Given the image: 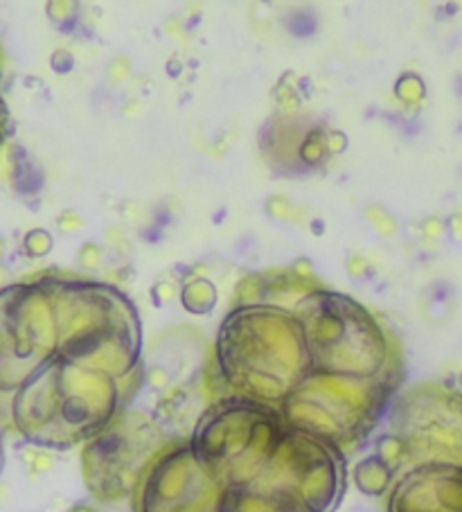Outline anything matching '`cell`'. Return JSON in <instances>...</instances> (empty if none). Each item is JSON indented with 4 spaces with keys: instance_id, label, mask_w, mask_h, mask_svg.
Wrapping results in <instances>:
<instances>
[{
    "instance_id": "cell-1",
    "label": "cell",
    "mask_w": 462,
    "mask_h": 512,
    "mask_svg": "<svg viewBox=\"0 0 462 512\" xmlns=\"http://www.w3.org/2000/svg\"><path fill=\"white\" fill-rule=\"evenodd\" d=\"M140 386L142 377L113 379L57 357L12 393V427L43 449L84 445L129 409Z\"/></svg>"
},
{
    "instance_id": "cell-2",
    "label": "cell",
    "mask_w": 462,
    "mask_h": 512,
    "mask_svg": "<svg viewBox=\"0 0 462 512\" xmlns=\"http://www.w3.org/2000/svg\"><path fill=\"white\" fill-rule=\"evenodd\" d=\"M219 397L280 406L312 373L296 316L280 307H233L212 352Z\"/></svg>"
},
{
    "instance_id": "cell-3",
    "label": "cell",
    "mask_w": 462,
    "mask_h": 512,
    "mask_svg": "<svg viewBox=\"0 0 462 512\" xmlns=\"http://www.w3.org/2000/svg\"><path fill=\"white\" fill-rule=\"evenodd\" d=\"M57 316V357L113 379L142 377L136 307L106 282L50 276Z\"/></svg>"
},
{
    "instance_id": "cell-4",
    "label": "cell",
    "mask_w": 462,
    "mask_h": 512,
    "mask_svg": "<svg viewBox=\"0 0 462 512\" xmlns=\"http://www.w3.org/2000/svg\"><path fill=\"white\" fill-rule=\"evenodd\" d=\"M291 314L300 323L312 373L399 386L402 359L395 341L357 300L321 287Z\"/></svg>"
},
{
    "instance_id": "cell-5",
    "label": "cell",
    "mask_w": 462,
    "mask_h": 512,
    "mask_svg": "<svg viewBox=\"0 0 462 512\" xmlns=\"http://www.w3.org/2000/svg\"><path fill=\"white\" fill-rule=\"evenodd\" d=\"M278 406L215 397L190 431V445L226 490L248 488L269 463L284 434Z\"/></svg>"
},
{
    "instance_id": "cell-6",
    "label": "cell",
    "mask_w": 462,
    "mask_h": 512,
    "mask_svg": "<svg viewBox=\"0 0 462 512\" xmlns=\"http://www.w3.org/2000/svg\"><path fill=\"white\" fill-rule=\"evenodd\" d=\"M395 391L370 379L309 373L278 411L287 427L350 454L372 434Z\"/></svg>"
},
{
    "instance_id": "cell-7",
    "label": "cell",
    "mask_w": 462,
    "mask_h": 512,
    "mask_svg": "<svg viewBox=\"0 0 462 512\" xmlns=\"http://www.w3.org/2000/svg\"><path fill=\"white\" fill-rule=\"evenodd\" d=\"M348 485L345 454L287 427L260 476L248 490L291 503L302 512H334Z\"/></svg>"
},
{
    "instance_id": "cell-8",
    "label": "cell",
    "mask_w": 462,
    "mask_h": 512,
    "mask_svg": "<svg viewBox=\"0 0 462 512\" xmlns=\"http://www.w3.org/2000/svg\"><path fill=\"white\" fill-rule=\"evenodd\" d=\"M174 438L147 413L122 411L111 425L82 445V476L88 494L100 503L131 499L142 474Z\"/></svg>"
},
{
    "instance_id": "cell-9",
    "label": "cell",
    "mask_w": 462,
    "mask_h": 512,
    "mask_svg": "<svg viewBox=\"0 0 462 512\" xmlns=\"http://www.w3.org/2000/svg\"><path fill=\"white\" fill-rule=\"evenodd\" d=\"M57 359V316L50 280L0 289V393L12 395Z\"/></svg>"
},
{
    "instance_id": "cell-10",
    "label": "cell",
    "mask_w": 462,
    "mask_h": 512,
    "mask_svg": "<svg viewBox=\"0 0 462 512\" xmlns=\"http://www.w3.org/2000/svg\"><path fill=\"white\" fill-rule=\"evenodd\" d=\"M224 488L194 454L188 438H174L142 474L133 512H217Z\"/></svg>"
},
{
    "instance_id": "cell-11",
    "label": "cell",
    "mask_w": 462,
    "mask_h": 512,
    "mask_svg": "<svg viewBox=\"0 0 462 512\" xmlns=\"http://www.w3.org/2000/svg\"><path fill=\"white\" fill-rule=\"evenodd\" d=\"M217 512H302V510L293 508L291 503L282 499L269 497V494H262L248 488H237V490L224 492Z\"/></svg>"
},
{
    "instance_id": "cell-12",
    "label": "cell",
    "mask_w": 462,
    "mask_h": 512,
    "mask_svg": "<svg viewBox=\"0 0 462 512\" xmlns=\"http://www.w3.org/2000/svg\"><path fill=\"white\" fill-rule=\"evenodd\" d=\"M352 479L366 497H384L395 481V472L377 454H372L357 463Z\"/></svg>"
},
{
    "instance_id": "cell-13",
    "label": "cell",
    "mask_w": 462,
    "mask_h": 512,
    "mask_svg": "<svg viewBox=\"0 0 462 512\" xmlns=\"http://www.w3.org/2000/svg\"><path fill=\"white\" fill-rule=\"evenodd\" d=\"M179 300H181V305L185 307V312L203 316V314H210L212 310H215L219 294H217L215 282L208 280V278L192 276V278L181 282Z\"/></svg>"
},
{
    "instance_id": "cell-14",
    "label": "cell",
    "mask_w": 462,
    "mask_h": 512,
    "mask_svg": "<svg viewBox=\"0 0 462 512\" xmlns=\"http://www.w3.org/2000/svg\"><path fill=\"white\" fill-rule=\"evenodd\" d=\"M325 134L327 129L323 125L314 122L312 127L307 129V134L302 136V143L298 147V170L309 172L321 167L327 158V147H325Z\"/></svg>"
},
{
    "instance_id": "cell-15",
    "label": "cell",
    "mask_w": 462,
    "mask_h": 512,
    "mask_svg": "<svg viewBox=\"0 0 462 512\" xmlns=\"http://www.w3.org/2000/svg\"><path fill=\"white\" fill-rule=\"evenodd\" d=\"M266 215L278 219V222H287V224H302V210L298 206H293V203L287 197H280V194H275L269 201H266Z\"/></svg>"
},
{
    "instance_id": "cell-16",
    "label": "cell",
    "mask_w": 462,
    "mask_h": 512,
    "mask_svg": "<svg viewBox=\"0 0 462 512\" xmlns=\"http://www.w3.org/2000/svg\"><path fill=\"white\" fill-rule=\"evenodd\" d=\"M52 235L46 231V228H34L28 235L23 237V251L28 253V258H46V255L52 251Z\"/></svg>"
},
{
    "instance_id": "cell-17",
    "label": "cell",
    "mask_w": 462,
    "mask_h": 512,
    "mask_svg": "<svg viewBox=\"0 0 462 512\" xmlns=\"http://www.w3.org/2000/svg\"><path fill=\"white\" fill-rule=\"evenodd\" d=\"M395 95L399 102L404 104H415L424 97V82L415 73H404L397 79L395 84Z\"/></svg>"
},
{
    "instance_id": "cell-18",
    "label": "cell",
    "mask_w": 462,
    "mask_h": 512,
    "mask_svg": "<svg viewBox=\"0 0 462 512\" xmlns=\"http://www.w3.org/2000/svg\"><path fill=\"white\" fill-rule=\"evenodd\" d=\"M273 97L275 102H278L282 116H296L300 109V95L296 91V86L287 84L282 79V82L273 88Z\"/></svg>"
},
{
    "instance_id": "cell-19",
    "label": "cell",
    "mask_w": 462,
    "mask_h": 512,
    "mask_svg": "<svg viewBox=\"0 0 462 512\" xmlns=\"http://www.w3.org/2000/svg\"><path fill=\"white\" fill-rule=\"evenodd\" d=\"M48 10V19L59 25V28H70V25L75 23L77 19V10L79 5L77 3H68V0H55V3H48L46 5Z\"/></svg>"
},
{
    "instance_id": "cell-20",
    "label": "cell",
    "mask_w": 462,
    "mask_h": 512,
    "mask_svg": "<svg viewBox=\"0 0 462 512\" xmlns=\"http://www.w3.org/2000/svg\"><path fill=\"white\" fill-rule=\"evenodd\" d=\"M363 215H366L368 222L375 226V231L381 235V237H393L397 233V222L395 217H390L384 208L379 206H368L366 210H363Z\"/></svg>"
},
{
    "instance_id": "cell-21",
    "label": "cell",
    "mask_w": 462,
    "mask_h": 512,
    "mask_svg": "<svg viewBox=\"0 0 462 512\" xmlns=\"http://www.w3.org/2000/svg\"><path fill=\"white\" fill-rule=\"evenodd\" d=\"M102 262H104V249L100 244L95 242H86L82 244V249L77 253V264L88 273H95L102 269Z\"/></svg>"
},
{
    "instance_id": "cell-22",
    "label": "cell",
    "mask_w": 462,
    "mask_h": 512,
    "mask_svg": "<svg viewBox=\"0 0 462 512\" xmlns=\"http://www.w3.org/2000/svg\"><path fill=\"white\" fill-rule=\"evenodd\" d=\"M181 282L179 280H156L154 287H151V300H154L156 307L170 305L172 300L179 298Z\"/></svg>"
},
{
    "instance_id": "cell-23",
    "label": "cell",
    "mask_w": 462,
    "mask_h": 512,
    "mask_svg": "<svg viewBox=\"0 0 462 512\" xmlns=\"http://www.w3.org/2000/svg\"><path fill=\"white\" fill-rule=\"evenodd\" d=\"M350 140H348V134L341 129H327L325 134V147H327V156H341L345 154V149H348Z\"/></svg>"
},
{
    "instance_id": "cell-24",
    "label": "cell",
    "mask_w": 462,
    "mask_h": 512,
    "mask_svg": "<svg viewBox=\"0 0 462 512\" xmlns=\"http://www.w3.org/2000/svg\"><path fill=\"white\" fill-rule=\"evenodd\" d=\"M57 228L66 235H75L84 228V217L79 215L77 210H64V213L57 217Z\"/></svg>"
},
{
    "instance_id": "cell-25",
    "label": "cell",
    "mask_w": 462,
    "mask_h": 512,
    "mask_svg": "<svg viewBox=\"0 0 462 512\" xmlns=\"http://www.w3.org/2000/svg\"><path fill=\"white\" fill-rule=\"evenodd\" d=\"M129 77H131V61L127 57L118 55V57L111 61V66H109V82L113 86H118V84L127 82Z\"/></svg>"
},
{
    "instance_id": "cell-26",
    "label": "cell",
    "mask_w": 462,
    "mask_h": 512,
    "mask_svg": "<svg viewBox=\"0 0 462 512\" xmlns=\"http://www.w3.org/2000/svg\"><path fill=\"white\" fill-rule=\"evenodd\" d=\"M50 66H52V70H55V73H59V75L70 73V70L75 68L73 52L66 50V48L55 50V52H52V57H50Z\"/></svg>"
},
{
    "instance_id": "cell-27",
    "label": "cell",
    "mask_w": 462,
    "mask_h": 512,
    "mask_svg": "<svg viewBox=\"0 0 462 512\" xmlns=\"http://www.w3.org/2000/svg\"><path fill=\"white\" fill-rule=\"evenodd\" d=\"M345 269H348L350 278L363 280L372 271V264L366 258H361V255H350L348 262H345Z\"/></svg>"
},
{
    "instance_id": "cell-28",
    "label": "cell",
    "mask_w": 462,
    "mask_h": 512,
    "mask_svg": "<svg viewBox=\"0 0 462 512\" xmlns=\"http://www.w3.org/2000/svg\"><path fill=\"white\" fill-rule=\"evenodd\" d=\"M291 271L296 273V276L302 278V280H318V278H316V271H314V264L309 262L307 258H300V260L293 262Z\"/></svg>"
},
{
    "instance_id": "cell-29",
    "label": "cell",
    "mask_w": 462,
    "mask_h": 512,
    "mask_svg": "<svg viewBox=\"0 0 462 512\" xmlns=\"http://www.w3.org/2000/svg\"><path fill=\"white\" fill-rule=\"evenodd\" d=\"M5 131H7V109L3 100H0V145H3L5 140Z\"/></svg>"
},
{
    "instance_id": "cell-30",
    "label": "cell",
    "mask_w": 462,
    "mask_h": 512,
    "mask_svg": "<svg viewBox=\"0 0 462 512\" xmlns=\"http://www.w3.org/2000/svg\"><path fill=\"white\" fill-rule=\"evenodd\" d=\"M68 512H97V510L93 506H88V503H77V506H73Z\"/></svg>"
},
{
    "instance_id": "cell-31",
    "label": "cell",
    "mask_w": 462,
    "mask_h": 512,
    "mask_svg": "<svg viewBox=\"0 0 462 512\" xmlns=\"http://www.w3.org/2000/svg\"><path fill=\"white\" fill-rule=\"evenodd\" d=\"M3 463H5V452H3V431H0V472H3Z\"/></svg>"
}]
</instances>
